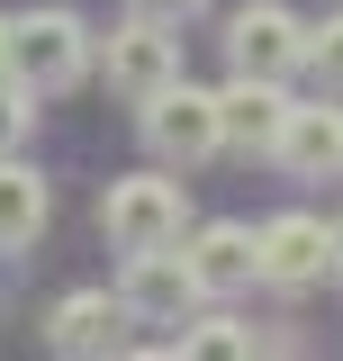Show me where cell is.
<instances>
[{
    "instance_id": "obj_14",
    "label": "cell",
    "mask_w": 343,
    "mask_h": 361,
    "mask_svg": "<svg viewBox=\"0 0 343 361\" xmlns=\"http://www.w3.org/2000/svg\"><path fill=\"white\" fill-rule=\"evenodd\" d=\"M28 135H37V90L18 73H0V154H18Z\"/></svg>"
},
{
    "instance_id": "obj_10",
    "label": "cell",
    "mask_w": 343,
    "mask_h": 361,
    "mask_svg": "<svg viewBox=\"0 0 343 361\" xmlns=\"http://www.w3.org/2000/svg\"><path fill=\"white\" fill-rule=\"evenodd\" d=\"M271 163L299 180H343V109L335 99H289V127L271 145Z\"/></svg>"
},
{
    "instance_id": "obj_8",
    "label": "cell",
    "mask_w": 343,
    "mask_h": 361,
    "mask_svg": "<svg viewBox=\"0 0 343 361\" xmlns=\"http://www.w3.org/2000/svg\"><path fill=\"white\" fill-rule=\"evenodd\" d=\"M226 63L280 82V73H299V63H307V27L280 9V0H244V9L226 18Z\"/></svg>"
},
{
    "instance_id": "obj_11",
    "label": "cell",
    "mask_w": 343,
    "mask_h": 361,
    "mask_svg": "<svg viewBox=\"0 0 343 361\" xmlns=\"http://www.w3.org/2000/svg\"><path fill=\"white\" fill-rule=\"evenodd\" d=\"M217 118H226V145L235 154H271L280 127H289V90L271 82V73H235V82L217 90Z\"/></svg>"
},
{
    "instance_id": "obj_3",
    "label": "cell",
    "mask_w": 343,
    "mask_h": 361,
    "mask_svg": "<svg viewBox=\"0 0 343 361\" xmlns=\"http://www.w3.org/2000/svg\"><path fill=\"white\" fill-rule=\"evenodd\" d=\"M136 127H145V154H154V163H172V172H199L208 154H226V118H217V90H190V82L154 90V99L136 109Z\"/></svg>"
},
{
    "instance_id": "obj_2",
    "label": "cell",
    "mask_w": 343,
    "mask_h": 361,
    "mask_svg": "<svg viewBox=\"0 0 343 361\" xmlns=\"http://www.w3.org/2000/svg\"><path fill=\"white\" fill-rule=\"evenodd\" d=\"M100 226H109V244H118V253L181 244V235H190V180H172V163H163V172H127V180H109Z\"/></svg>"
},
{
    "instance_id": "obj_13",
    "label": "cell",
    "mask_w": 343,
    "mask_h": 361,
    "mask_svg": "<svg viewBox=\"0 0 343 361\" xmlns=\"http://www.w3.org/2000/svg\"><path fill=\"white\" fill-rule=\"evenodd\" d=\"M163 353H208V361H244V353H253V325H235V316H181V334H172Z\"/></svg>"
},
{
    "instance_id": "obj_9",
    "label": "cell",
    "mask_w": 343,
    "mask_h": 361,
    "mask_svg": "<svg viewBox=\"0 0 343 361\" xmlns=\"http://www.w3.org/2000/svg\"><path fill=\"white\" fill-rule=\"evenodd\" d=\"M127 298L118 289H73V298H54L45 307V353H64V361H100V353H118L127 343Z\"/></svg>"
},
{
    "instance_id": "obj_16",
    "label": "cell",
    "mask_w": 343,
    "mask_h": 361,
    "mask_svg": "<svg viewBox=\"0 0 343 361\" xmlns=\"http://www.w3.org/2000/svg\"><path fill=\"white\" fill-rule=\"evenodd\" d=\"M127 9H145V18H163V27H190L208 0H127Z\"/></svg>"
},
{
    "instance_id": "obj_7",
    "label": "cell",
    "mask_w": 343,
    "mask_h": 361,
    "mask_svg": "<svg viewBox=\"0 0 343 361\" xmlns=\"http://www.w3.org/2000/svg\"><path fill=\"white\" fill-rule=\"evenodd\" d=\"M181 253H190V271H199V298H235V289H253V280H262V226L208 217V226L181 235Z\"/></svg>"
},
{
    "instance_id": "obj_1",
    "label": "cell",
    "mask_w": 343,
    "mask_h": 361,
    "mask_svg": "<svg viewBox=\"0 0 343 361\" xmlns=\"http://www.w3.org/2000/svg\"><path fill=\"white\" fill-rule=\"evenodd\" d=\"M90 63H100V45H90V27L73 9H18L9 18V73L37 90V99H64Z\"/></svg>"
},
{
    "instance_id": "obj_12",
    "label": "cell",
    "mask_w": 343,
    "mask_h": 361,
    "mask_svg": "<svg viewBox=\"0 0 343 361\" xmlns=\"http://www.w3.org/2000/svg\"><path fill=\"white\" fill-rule=\"evenodd\" d=\"M45 217H54V199H45L37 163L0 154V262H9V253H28V244L45 235Z\"/></svg>"
},
{
    "instance_id": "obj_15",
    "label": "cell",
    "mask_w": 343,
    "mask_h": 361,
    "mask_svg": "<svg viewBox=\"0 0 343 361\" xmlns=\"http://www.w3.org/2000/svg\"><path fill=\"white\" fill-rule=\"evenodd\" d=\"M307 73H316L325 90H343V9H335V18H316V27H307Z\"/></svg>"
},
{
    "instance_id": "obj_17",
    "label": "cell",
    "mask_w": 343,
    "mask_h": 361,
    "mask_svg": "<svg viewBox=\"0 0 343 361\" xmlns=\"http://www.w3.org/2000/svg\"><path fill=\"white\" fill-rule=\"evenodd\" d=\"M0 73H9V18H0Z\"/></svg>"
},
{
    "instance_id": "obj_4",
    "label": "cell",
    "mask_w": 343,
    "mask_h": 361,
    "mask_svg": "<svg viewBox=\"0 0 343 361\" xmlns=\"http://www.w3.org/2000/svg\"><path fill=\"white\" fill-rule=\"evenodd\" d=\"M262 280L271 289H343V226L307 217V208L271 217L262 226Z\"/></svg>"
},
{
    "instance_id": "obj_6",
    "label": "cell",
    "mask_w": 343,
    "mask_h": 361,
    "mask_svg": "<svg viewBox=\"0 0 343 361\" xmlns=\"http://www.w3.org/2000/svg\"><path fill=\"white\" fill-rule=\"evenodd\" d=\"M118 298H127L136 325H181V316L199 307V271H190L181 244H145V253H127V271H118Z\"/></svg>"
},
{
    "instance_id": "obj_5",
    "label": "cell",
    "mask_w": 343,
    "mask_h": 361,
    "mask_svg": "<svg viewBox=\"0 0 343 361\" xmlns=\"http://www.w3.org/2000/svg\"><path fill=\"white\" fill-rule=\"evenodd\" d=\"M100 73H109V90H118V99H136V109H145L154 90L181 82V37H172L163 18H145V9H136L127 27H109V37H100Z\"/></svg>"
}]
</instances>
